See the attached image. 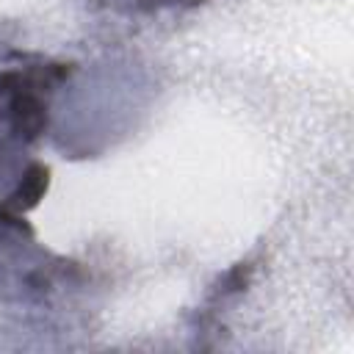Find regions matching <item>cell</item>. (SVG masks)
Returning <instances> with one entry per match:
<instances>
[{
    "label": "cell",
    "mask_w": 354,
    "mask_h": 354,
    "mask_svg": "<svg viewBox=\"0 0 354 354\" xmlns=\"http://www.w3.org/2000/svg\"><path fill=\"white\" fill-rule=\"evenodd\" d=\"M44 188H47V169L39 166V163H33V166L25 171L19 188L8 196V199H11L8 205H11L14 210H28V207H33V205L41 199Z\"/></svg>",
    "instance_id": "obj_1"
}]
</instances>
